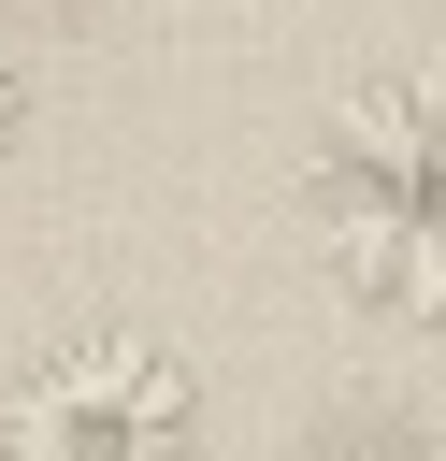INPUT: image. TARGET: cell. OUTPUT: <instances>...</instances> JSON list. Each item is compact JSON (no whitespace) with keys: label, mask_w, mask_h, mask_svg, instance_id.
<instances>
[{"label":"cell","mask_w":446,"mask_h":461,"mask_svg":"<svg viewBox=\"0 0 446 461\" xmlns=\"http://www.w3.org/2000/svg\"><path fill=\"white\" fill-rule=\"evenodd\" d=\"M0 461H201V375L158 331H72L0 389Z\"/></svg>","instance_id":"obj_2"},{"label":"cell","mask_w":446,"mask_h":461,"mask_svg":"<svg viewBox=\"0 0 446 461\" xmlns=\"http://www.w3.org/2000/svg\"><path fill=\"white\" fill-rule=\"evenodd\" d=\"M302 461H446V447H432V418L403 389H331L302 418Z\"/></svg>","instance_id":"obj_3"},{"label":"cell","mask_w":446,"mask_h":461,"mask_svg":"<svg viewBox=\"0 0 446 461\" xmlns=\"http://www.w3.org/2000/svg\"><path fill=\"white\" fill-rule=\"evenodd\" d=\"M14 130H29V58H14V29H0V158H14Z\"/></svg>","instance_id":"obj_4"},{"label":"cell","mask_w":446,"mask_h":461,"mask_svg":"<svg viewBox=\"0 0 446 461\" xmlns=\"http://www.w3.org/2000/svg\"><path fill=\"white\" fill-rule=\"evenodd\" d=\"M302 245L388 331H446V58L360 72L302 144Z\"/></svg>","instance_id":"obj_1"}]
</instances>
